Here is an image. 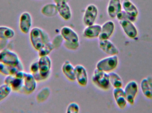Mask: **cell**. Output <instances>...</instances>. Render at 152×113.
<instances>
[{"label":"cell","mask_w":152,"mask_h":113,"mask_svg":"<svg viewBox=\"0 0 152 113\" xmlns=\"http://www.w3.org/2000/svg\"><path fill=\"white\" fill-rule=\"evenodd\" d=\"M30 40L32 46L39 51L47 42L50 41L48 34L39 27H34L30 32Z\"/></svg>","instance_id":"obj_1"},{"label":"cell","mask_w":152,"mask_h":113,"mask_svg":"<svg viewBox=\"0 0 152 113\" xmlns=\"http://www.w3.org/2000/svg\"><path fill=\"white\" fill-rule=\"evenodd\" d=\"M39 72L32 74L37 81L46 80L50 76L52 62L49 56L40 57L38 60Z\"/></svg>","instance_id":"obj_2"},{"label":"cell","mask_w":152,"mask_h":113,"mask_svg":"<svg viewBox=\"0 0 152 113\" xmlns=\"http://www.w3.org/2000/svg\"><path fill=\"white\" fill-rule=\"evenodd\" d=\"M92 80L95 85L102 89H109L111 85L109 73L97 68H96L94 71Z\"/></svg>","instance_id":"obj_3"},{"label":"cell","mask_w":152,"mask_h":113,"mask_svg":"<svg viewBox=\"0 0 152 113\" xmlns=\"http://www.w3.org/2000/svg\"><path fill=\"white\" fill-rule=\"evenodd\" d=\"M119 58L117 55L110 56L100 60L96 65V68L106 73L112 72L118 67Z\"/></svg>","instance_id":"obj_4"},{"label":"cell","mask_w":152,"mask_h":113,"mask_svg":"<svg viewBox=\"0 0 152 113\" xmlns=\"http://www.w3.org/2000/svg\"><path fill=\"white\" fill-rule=\"evenodd\" d=\"M21 62L18 54L11 50L5 48L0 50V62L16 66Z\"/></svg>","instance_id":"obj_5"},{"label":"cell","mask_w":152,"mask_h":113,"mask_svg":"<svg viewBox=\"0 0 152 113\" xmlns=\"http://www.w3.org/2000/svg\"><path fill=\"white\" fill-rule=\"evenodd\" d=\"M124 89L128 103L131 105H134L139 91L138 83L136 81H130L126 84Z\"/></svg>","instance_id":"obj_6"},{"label":"cell","mask_w":152,"mask_h":113,"mask_svg":"<svg viewBox=\"0 0 152 113\" xmlns=\"http://www.w3.org/2000/svg\"><path fill=\"white\" fill-rule=\"evenodd\" d=\"M98 11L97 7L94 4H90L87 7L83 20L86 26L94 24L98 15Z\"/></svg>","instance_id":"obj_7"},{"label":"cell","mask_w":152,"mask_h":113,"mask_svg":"<svg viewBox=\"0 0 152 113\" xmlns=\"http://www.w3.org/2000/svg\"><path fill=\"white\" fill-rule=\"evenodd\" d=\"M37 82L31 73L26 72L23 78V87L21 93L29 95L33 93L36 89Z\"/></svg>","instance_id":"obj_8"},{"label":"cell","mask_w":152,"mask_h":113,"mask_svg":"<svg viewBox=\"0 0 152 113\" xmlns=\"http://www.w3.org/2000/svg\"><path fill=\"white\" fill-rule=\"evenodd\" d=\"M119 23L124 32L129 38L134 39L137 37L138 31L134 24V23L129 20H119Z\"/></svg>","instance_id":"obj_9"},{"label":"cell","mask_w":152,"mask_h":113,"mask_svg":"<svg viewBox=\"0 0 152 113\" xmlns=\"http://www.w3.org/2000/svg\"><path fill=\"white\" fill-rule=\"evenodd\" d=\"M23 78H19L15 75L7 76L4 79V83L10 86L12 91L21 93L23 87Z\"/></svg>","instance_id":"obj_10"},{"label":"cell","mask_w":152,"mask_h":113,"mask_svg":"<svg viewBox=\"0 0 152 113\" xmlns=\"http://www.w3.org/2000/svg\"><path fill=\"white\" fill-rule=\"evenodd\" d=\"M99 46L103 51L110 56L118 55L119 52L118 48L109 40H99Z\"/></svg>","instance_id":"obj_11"},{"label":"cell","mask_w":152,"mask_h":113,"mask_svg":"<svg viewBox=\"0 0 152 113\" xmlns=\"http://www.w3.org/2000/svg\"><path fill=\"white\" fill-rule=\"evenodd\" d=\"M61 35L65 41L74 43L79 42L77 34L69 27H63L61 30Z\"/></svg>","instance_id":"obj_12"},{"label":"cell","mask_w":152,"mask_h":113,"mask_svg":"<svg viewBox=\"0 0 152 113\" xmlns=\"http://www.w3.org/2000/svg\"><path fill=\"white\" fill-rule=\"evenodd\" d=\"M113 95L118 106L121 109L125 108L128 102L124 89L122 88H114Z\"/></svg>","instance_id":"obj_13"},{"label":"cell","mask_w":152,"mask_h":113,"mask_svg":"<svg viewBox=\"0 0 152 113\" xmlns=\"http://www.w3.org/2000/svg\"><path fill=\"white\" fill-rule=\"evenodd\" d=\"M115 24L111 20L106 21L102 26L101 32L99 35V40H109L115 30Z\"/></svg>","instance_id":"obj_14"},{"label":"cell","mask_w":152,"mask_h":113,"mask_svg":"<svg viewBox=\"0 0 152 113\" xmlns=\"http://www.w3.org/2000/svg\"><path fill=\"white\" fill-rule=\"evenodd\" d=\"M32 17L28 12H24L20 17L19 27L20 31L24 34H28L32 26Z\"/></svg>","instance_id":"obj_15"},{"label":"cell","mask_w":152,"mask_h":113,"mask_svg":"<svg viewBox=\"0 0 152 113\" xmlns=\"http://www.w3.org/2000/svg\"><path fill=\"white\" fill-rule=\"evenodd\" d=\"M75 69L76 81L80 86H86L88 82V76L86 69L81 65H76Z\"/></svg>","instance_id":"obj_16"},{"label":"cell","mask_w":152,"mask_h":113,"mask_svg":"<svg viewBox=\"0 0 152 113\" xmlns=\"http://www.w3.org/2000/svg\"><path fill=\"white\" fill-rule=\"evenodd\" d=\"M24 66L20 62L16 66L9 65L0 62V73L3 75H15L18 72L24 71Z\"/></svg>","instance_id":"obj_17"},{"label":"cell","mask_w":152,"mask_h":113,"mask_svg":"<svg viewBox=\"0 0 152 113\" xmlns=\"http://www.w3.org/2000/svg\"><path fill=\"white\" fill-rule=\"evenodd\" d=\"M56 5L58 12L61 17L66 20H69L72 16L71 9L69 5L65 0H57Z\"/></svg>","instance_id":"obj_18"},{"label":"cell","mask_w":152,"mask_h":113,"mask_svg":"<svg viewBox=\"0 0 152 113\" xmlns=\"http://www.w3.org/2000/svg\"><path fill=\"white\" fill-rule=\"evenodd\" d=\"M122 8L121 0H110L107 8L108 15L111 18H115Z\"/></svg>","instance_id":"obj_19"},{"label":"cell","mask_w":152,"mask_h":113,"mask_svg":"<svg viewBox=\"0 0 152 113\" xmlns=\"http://www.w3.org/2000/svg\"><path fill=\"white\" fill-rule=\"evenodd\" d=\"M141 90L145 97L148 99H152V77L144 78L140 83Z\"/></svg>","instance_id":"obj_20"},{"label":"cell","mask_w":152,"mask_h":113,"mask_svg":"<svg viewBox=\"0 0 152 113\" xmlns=\"http://www.w3.org/2000/svg\"><path fill=\"white\" fill-rule=\"evenodd\" d=\"M102 26L99 24L91 25L87 26L83 31L84 37L88 39L98 38L101 32Z\"/></svg>","instance_id":"obj_21"},{"label":"cell","mask_w":152,"mask_h":113,"mask_svg":"<svg viewBox=\"0 0 152 113\" xmlns=\"http://www.w3.org/2000/svg\"><path fill=\"white\" fill-rule=\"evenodd\" d=\"M122 7L123 10L129 16L137 18L139 11L137 6L130 0H124L122 2Z\"/></svg>","instance_id":"obj_22"},{"label":"cell","mask_w":152,"mask_h":113,"mask_svg":"<svg viewBox=\"0 0 152 113\" xmlns=\"http://www.w3.org/2000/svg\"><path fill=\"white\" fill-rule=\"evenodd\" d=\"M62 71L65 76L70 81H76L75 67L69 60H66L62 66Z\"/></svg>","instance_id":"obj_23"},{"label":"cell","mask_w":152,"mask_h":113,"mask_svg":"<svg viewBox=\"0 0 152 113\" xmlns=\"http://www.w3.org/2000/svg\"><path fill=\"white\" fill-rule=\"evenodd\" d=\"M42 12L47 17H53L58 13L57 5L54 4H49L45 5L42 9Z\"/></svg>","instance_id":"obj_24"},{"label":"cell","mask_w":152,"mask_h":113,"mask_svg":"<svg viewBox=\"0 0 152 113\" xmlns=\"http://www.w3.org/2000/svg\"><path fill=\"white\" fill-rule=\"evenodd\" d=\"M14 30L10 27L0 26V40H9L15 36Z\"/></svg>","instance_id":"obj_25"},{"label":"cell","mask_w":152,"mask_h":113,"mask_svg":"<svg viewBox=\"0 0 152 113\" xmlns=\"http://www.w3.org/2000/svg\"><path fill=\"white\" fill-rule=\"evenodd\" d=\"M110 76V82L111 85L114 88H122L123 81L121 76L115 72H110L108 73Z\"/></svg>","instance_id":"obj_26"},{"label":"cell","mask_w":152,"mask_h":113,"mask_svg":"<svg viewBox=\"0 0 152 113\" xmlns=\"http://www.w3.org/2000/svg\"><path fill=\"white\" fill-rule=\"evenodd\" d=\"M50 94V90L48 87H45L38 91L36 96V100L38 103H42L47 100Z\"/></svg>","instance_id":"obj_27"},{"label":"cell","mask_w":152,"mask_h":113,"mask_svg":"<svg viewBox=\"0 0 152 113\" xmlns=\"http://www.w3.org/2000/svg\"><path fill=\"white\" fill-rule=\"evenodd\" d=\"M12 90L10 86L4 83L0 86V102L6 99L11 93Z\"/></svg>","instance_id":"obj_28"},{"label":"cell","mask_w":152,"mask_h":113,"mask_svg":"<svg viewBox=\"0 0 152 113\" xmlns=\"http://www.w3.org/2000/svg\"><path fill=\"white\" fill-rule=\"evenodd\" d=\"M54 47L51 41L47 42L44 46L38 51L39 57L49 55V54L54 49Z\"/></svg>","instance_id":"obj_29"},{"label":"cell","mask_w":152,"mask_h":113,"mask_svg":"<svg viewBox=\"0 0 152 113\" xmlns=\"http://www.w3.org/2000/svg\"><path fill=\"white\" fill-rule=\"evenodd\" d=\"M116 18L118 19L119 21L122 20H129L132 21L133 23H134L137 20V18L131 17V16L129 15L128 14H127L124 10H121L118 14Z\"/></svg>","instance_id":"obj_30"},{"label":"cell","mask_w":152,"mask_h":113,"mask_svg":"<svg viewBox=\"0 0 152 113\" xmlns=\"http://www.w3.org/2000/svg\"><path fill=\"white\" fill-rule=\"evenodd\" d=\"M80 107L78 104L75 102L70 103L67 108L66 113H78L79 112Z\"/></svg>","instance_id":"obj_31"},{"label":"cell","mask_w":152,"mask_h":113,"mask_svg":"<svg viewBox=\"0 0 152 113\" xmlns=\"http://www.w3.org/2000/svg\"><path fill=\"white\" fill-rule=\"evenodd\" d=\"M64 40V39L61 34L55 36L52 42L54 48L56 49L59 48L63 43Z\"/></svg>","instance_id":"obj_32"},{"label":"cell","mask_w":152,"mask_h":113,"mask_svg":"<svg viewBox=\"0 0 152 113\" xmlns=\"http://www.w3.org/2000/svg\"><path fill=\"white\" fill-rule=\"evenodd\" d=\"M64 45L67 49L70 50H76L80 46L79 42L77 43H74L69 42H64Z\"/></svg>","instance_id":"obj_33"},{"label":"cell","mask_w":152,"mask_h":113,"mask_svg":"<svg viewBox=\"0 0 152 113\" xmlns=\"http://www.w3.org/2000/svg\"><path fill=\"white\" fill-rule=\"evenodd\" d=\"M39 69L38 60L34 61L30 65V72L33 74L38 73L39 72Z\"/></svg>","instance_id":"obj_34"},{"label":"cell","mask_w":152,"mask_h":113,"mask_svg":"<svg viewBox=\"0 0 152 113\" xmlns=\"http://www.w3.org/2000/svg\"><path fill=\"white\" fill-rule=\"evenodd\" d=\"M0 50H2L4 49L7 48V45L8 44V40H0Z\"/></svg>","instance_id":"obj_35"}]
</instances>
